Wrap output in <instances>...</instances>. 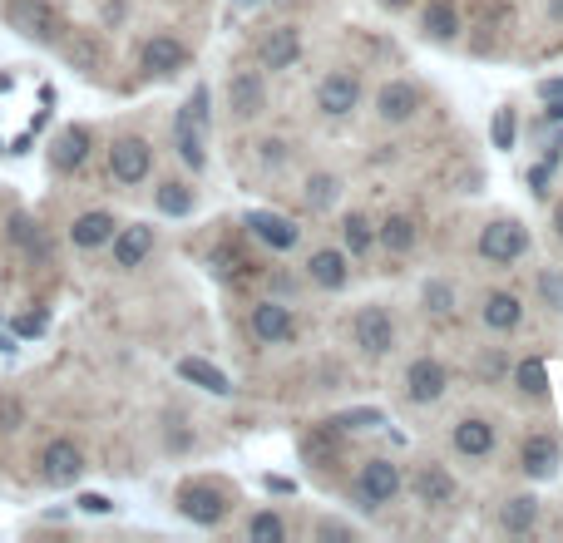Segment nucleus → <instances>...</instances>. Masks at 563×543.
I'll return each mask as SVG.
<instances>
[{
	"label": "nucleus",
	"instance_id": "1",
	"mask_svg": "<svg viewBox=\"0 0 563 543\" xmlns=\"http://www.w3.org/2000/svg\"><path fill=\"white\" fill-rule=\"evenodd\" d=\"M203 119H208V89H193V99L178 114V158L188 168H203Z\"/></svg>",
	"mask_w": 563,
	"mask_h": 543
},
{
	"label": "nucleus",
	"instance_id": "2",
	"mask_svg": "<svg viewBox=\"0 0 563 543\" xmlns=\"http://www.w3.org/2000/svg\"><path fill=\"white\" fill-rule=\"evenodd\" d=\"M10 20H15L25 35H35V40H60V35H65V15H60L50 0H15V5H10Z\"/></svg>",
	"mask_w": 563,
	"mask_h": 543
},
{
	"label": "nucleus",
	"instance_id": "3",
	"mask_svg": "<svg viewBox=\"0 0 563 543\" xmlns=\"http://www.w3.org/2000/svg\"><path fill=\"white\" fill-rule=\"evenodd\" d=\"M524 247H529V233L519 228V223H509V218H499V223H489L480 233V257L484 262H514V257H524Z\"/></svg>",
	"mask_w": 563,
	"mask_h": 543
},
{
	"label": "nucleus",
	"instance_id": "4",
	"mask_svg": "<svg viewBox=\"0 0 563 543\" xmlns=\"http://www.w3.org/2000/svg\"><path fill=\"white\" fill-rule=\"evenodd\" d=\"M178 509H183V519L208 524V529L228 519V499H223V489H213V484H188V489H178Z\"/></svg>",
	"mask_w": 563,
	"mask_h": 543
},
{
	"label": "nucleus",
	"instance_id": "5",
	"mask_svg": "<svg viewBox=\"0 0 563 543\" xmlns=\"http://www.w3.org/2000/svg\"><path fill=\"white\" fill-rule=\"evenodd\" d=\"M149 168H154V149H149L144 139H119V144L109 149V173H114L119 183H144Z\"/></svg>",
	"mask_w": 563,
	"mask_h": 543
},
{
	"label": "nucleus",
	"instance_id": "6",
	"mask_svg": "<svg viewBox=\"0 0 563 543\" xmlns=\"http://www.w3.org/2000/svg\"><path fill=\"white\" fill-rule=\"evenodd\" d=\"M401 494V474L391 460H371V465L361 469V479H356V499L371 509V504H386V499H396Z\"/></svg>",
	"mask_w": 563,
	"mask_h": 543
},
{
	"label": "nucleus",
	"instance_id": "7",
	"mask_svg": "<svg viewBox=\"0 0 563 543\" xmlns=\"http://www.w3.org/2000/svg\"><path fill=\"white\" fill-rule=\"evenodd\" d=\"M356 346H366L371 356H386L396 346V326H391L386 307H366L356 316Z\"/></svg>",
	"mask_w": 563,
	"mask_h": 543
},
{
	"label": "nucleus",
	"instance_id": "8",
	"mask_svg": "<svg viewBox=\"0 0 563 543\" xmlns=\"http://www.w3.org/2000/svg\"><path fill=\"white\" fill-rule=\"evenodd\" d=\"M80 450H75V440H50L45 445V455H40V474L50 479V484H75L80 479Z\"/></svg>",
	"mask_w": 563,
	"mask_h": 543
},
{
	"label": "nucleus",
	"instance_id": "9",
	"mask_svg": "<svg viewBox=\"0 0 563 543\" xmlns=\"http://www.w3.org/2000/svg\"><path fill=\"white\" fill-rule=\"evenodd\" d=\"M445 386H450V376H445V366H440V361H415V366L405 371V395H410V400H420V405L440 400Z\"/></svg>",
	"mask_w": 563,
	"mask_h": 543
},
{
	"label": "nucleus",
	"instance_id": "10",
	"mask_svg": "<svg viewBox=\"0 0 563 543\" xmlns=\"http://www.w3.org/2000/svg\"><path fill=\"white\" fill-rule=\"evenodd\" d=\"M292 331H297V321H292V311L282 307V302L252 307V336L257 341H292Z\"/></svg>",
	"mask_w": 563,
	"mask_h": 543
},
{
	"label": "nucleus",
	"instance_id": "11",
	"mask_svg": "<svg viewBox=\"0 0 563 543\" xmlns=\"http://www.w3.org/2000/svg\"><path fill=\"white\" fill-rule=\"evenodd\" d=\"M228 104H233V114H238V119L262 114V104H267L262 75H257V70H242V75H233V84H228Z\"/></svg>",
	"mask_w": 563,
	"mask_h": 543
},
{
	"label": "nucleus",
	"instance_id": "12",
	"mask_svg": "<svg viewBox=\"0 0 563 543\" xmlns=\"http://www.w3.org/2000/svg\"><path fill=\"white\" fill-rule=\"evenodd\" d=\"M356 99H361V79L356 75H326L322 89H317V104L326 114H351Z\"/></svg>",
	"mask_w": 563,
	"mask_h": 543
},
{
	"label": "nucleus",
	"instance_id": "13",
	"mask_svg": "<svg viewBox=\"0 0 563 543\" xmlns=\"http://www.w3.org/2000/svg\"><path fill=\"white\" fill-rule=\"evenodd\" d=\"M188 65V50L173 40V35H154L149 45H144V70L149 75H178Z\"/></svg>",
	"mask_w": 563,
	"mask_h": 543
},
{
	"label": "nucleus",
	"instance_id": "14",
	"mask_svg": "<svg viewBox=\"0 0 563 543\" xmlns=\"http://www.w3.org/2000/svg\"><path fill=\"white\" fill-rule=\"evenodd\" d=\"M410 489H415L420 504H430V509H440V504L455 499V479H450L440 465H420L415 469V479H410Z\"/></svg>",
	"mask_w": 563,
	"mask_h": 543
},
{
	"label": "nucleus",
	"instance_id": "15",
	"mask_svg": "<svg viewBox=\"0 0 563 543\" xmlns=\"http://www.w3.org/2000/svg\"><path fill=\"white\" fill-rule=\"evenodd\" d=\"M149 252H154V228L134 223V228H119V233H114V262H119V267H139Z\"/></svg>",
	"mask_w": 563,
	"mask_h": 543
},
{
	"label": "nucleus",
	"instance_id": "16",
	"mask_svg": "<svg viewBox=\"0 0 563 543\" xmlns=\"http://www.w3.org/2000/svg\"><path fill=\"white\" fill-rule=\"evenodd\" d=\"M257 55H262V65H267V70H287V65L302 55V35L282 25V30H272V35L257 45Z\"/></svg>",
	"mask_w": 563,
	"mask_h": 543
},
{
	"label": "nucleus",
	"instance_id": "17",
	"mask_svg": "<svg viewBox=\"0 0 563 543\" xmlns=\"http://www.w3.org/2000/svg\"><path fill=\"white\" fill-rule=\"evenodd\" d=\"M415 104H420V94H415L410 84H401V79H396V84H386V89L376 94V109H381V119H386V124H405V119L415 114Z\"/></svg>",
	"mask_w": 563,
	"mask_h": 543
},
{
	"label": "nucleus",
	"instance_id": "18",
	"mask_svg": "<svg viewBox=\"0 0 563 543\" xmlns=\"http://www.w3.org/2000/svg\"><path fill=\"white\" fill-rule=\"evenodd\" d=\"M247 228L262 237L267 247H277V252L297 247V228H292L287 218H277V213H247Z\"/></svg>",
	"mask_w": 563,
	"mask_h": 543
},
{
	"label": "nucleus",
	"instance_id": "19",
	"mask_svg": "<svg viewBox=\"0 0 563 543\" xmlns=\"http://www.w3.org/2000/svg\"><path fill=\"white\" fill-rule=\"evenodd\" d=\"M554 460H559V450H554L549 435H529L524 450H519V465H524V474H534V479H549V474H554Z\"/></svg>",
	"mask_w": 563,
	"mask_h": 543
},
{
	"label": "nucleus",
	"instance_id": "20",
	"mask_svg": "<svg viewBox=\"0 0 563 543\" xmlns=\"http://www.w3.org/2000/svg\"><path fill=\"white\" fill-rule=\"evenodd\" d=\"M114 218L109 213H84V218H75V228H70V237H75V247H104V242H114Z\"/></svg>",
	"mask_w": 563,
	"mask_h": 543
},
{
	"label": "nucleus",
	"instance_id": "21",
	"mask_svg": "<svg viewBox=\"0 0 563 543\" xmlns=\"http://www.w3.org/2000/svg\"><path fill=\"white\" fill-rule=\"evenodd\" d=\"M178 376L183 381H193V386H203V390H213V395H228V376L218 371V366H208V361H198V356H183L178 361Z\"/></svg>",
	"mask_w": 563,
	"mask_h": 543
},
{
	"label": "nucleus",
	"instance_id": "22",
	"mask_svg": "<svg viewBox=\"0 0 563 543\" xmlns=\"http://www.w3.org/2000/svg\"><path fill=\"white\" fill-rule=\"evenodd\" d=\"M455 450H460V455H489V450H494L489 420H460V425H455Z\"/></svg>",
	"mask_w": 563,
	"mask_h": 543
},
{
	"label": "nucleus",
	"instance_id": "23",
	"mask_svg": "<svg viewBox=\"0 0 563 543\" xmlns=\"http://www.w3.org/2000/svg\"><path fill=\"white\" fill-rule=\"evenodd\" d=\"M55 168H80L84 158H89V134L84 129H65L60 139H55Z\"/></svg>",
	"mask_w": 563,
	"mask_h": 543
},
{
	"label": "nucleus",
	"instance_id": "24",
	"mask_svg": "<svg viewBox=\"0 0 563 543\" xmlns=\"http://www.w3.org/2000/svg\"><path fill=\"white\" fill-rule=\"evenodd\" d=\"M519 297H509V292H494L489 302H484V326H494V331H509V326H519Z\"/></svg>",
	"mask_w": 563,
	"mask_h": 543
},
{
	"label": "nucleus",
	"instance_id": "25",
	"mask_svg": "<svg viewBox=\"0 0 563 543\" xmlns=\"http://www.w3.org/2000/svg\"><path fill=\"white\" fill-rule=\"evenodd\" d=\"M425 30H430L435 40H450V35L460 30V10H455L450 0H430V10H425Z\"/></svg>",
	"mask_w": 563,
	"mask_h": 543
},
{
	"label": "nucleus",
	"instance_id": "26",
	"mask_svg": "<svg viewBox=\"0 0 563 543\" xmlns=\"http://www.w3.org/2000/svg\"><path fill=\"white\" fill-rule=\"evenodd\" d=\"M312 282L317 287H346V257L341 252H317L312 257Z\"/></svg>",
	"mask_w": 563,
	"mask_h": 543
},
{
	"label": "nucleus",
	"instance_id": "27",
	"mask_svg": "<svg viewBox=\"0 0 563 543\" xmlns=\"http://www.w3.org/2000/svg\"><path fill=\"white\" fill-rule=\"evenodd\" d=\"M499 519H504V529H509V534H524V529H534L539 504H534L529 494H519V499H509V504H504V514H499Z\"/></svg>",
	"mask_w": 563,
	"mask_h": 543
},
{
	"label": "nucleus",
	"instance_id": "28",
	"mask_svg": "<svg viewBox=\"0 0 563 543\" xmlns=\"http://www.w3.org/2000/svg\"><path fill=\"white\" fill-rule=\"evenodd\" d=\"M381 242H386L391 252H410V247H415V223H410V218H386V223H381Z\"/></svg>",
	"mask_w": 563,
	"mask_h": 543
},
{
	"label": "nucleus",
	"instance_id": "29",
	"mask_svg": "<svg viewBox=\"0 0 563 543\" xmlns=\"http://www.w3.org/2000/svg\"><path fill=\"white\" fill-rule=\"evenodd\" d=\"M159 208L168 218H183V213H193V193L183 188V183H163L159 188Z\"/></svg>",
	"mask_w": 563,
	"mask_h": 543
},
{
	"label": "nucleus",
	"instance_id": "30",
	"mask_svg": "<svg viewBox=\"0 0 563 543\" xmlns=\"http://www.w3.org/2000/svg\"><path fill=\"white\" fill-rule=\"evenodd\" d=\"M70 60H75L80 70H89V75H94V70L104 65V50H99V40H94V35H75V45H70Z\"/></svg>",
	"mask_w": 563,
	"mask_h": 543
},
{
	"label": "nucleus",
	"instance_id": "31",
	"mask_svg": "<svg viewBox=\"0 0 563 543\" xmlns=\"http://www.w3.org/2000/svg\"><path fill=\"white\" fill-rule=\"evenodd\" d=\"M514 381H519V390H529V395H544V390H549V376H544V361H519Z\"/></svg>",
	"mask_w": 563,
	"mask_h": 543
},
{
	"label": "nucleus",
	"instance_id": "32",
	"mask_svg": "<svg viewBox=\"0 0 563 543\" xmlns=\"http://www.w3.org/2000/svg\"><path fill=\"white\" fill-rule=\"evenodd\" d=\"M247 534H252V539H262V543H282V539H287V529H282V519H277V514H252Z\"/></svg>",
	"mask_w": 563,
	"mask_h": 543
},
{
	"label": "nucleus",
	"instance_id": "33",
	"mask_svg": "<svg viewBox=\"0 0 563 543\" xmlns=\"http://www.w3.org/2000/svg\"><path fill=\"white\" fill-rule=\"evenodd\" d=\"M361 425H386V415H381V410H346V415H336L326 430H361Z\"/></svg>",
	"mask_w": 563,
	"mask_h": 543
},
{
	"label": "nucleus",
	"instance_id": "34",
	"mask_svg": "<svg viewBox=\"0 0 563 543\" xmlns=\"http://www.w3.org/2000/svg\"><path fill=\"white\" fill-rule=\"evenodd\" d=\"M336 193H341V183H336V178H326V173H317V178L307 183V203H312V208L336 203Z\"/></svg>",
	"mask_w": 563,
	"mask_h": 543
},
{
	"label": "nucleus",
	"instance_id": "35",
	"mask_svg": "<svg viewBox=\"0 0 563 543\" xmlns=\"http://www.w3.org/2000/svg\"><path fill=\"white\" fill-rule=\"evenodd\" d=\"M346 247H351V252H361V257L371 252V223H366V218H356V213L346 218Z\"/></svg>",
	"mask_w": 563,
	"mask_h": 543
},
{
	"label": "nucleus",
	"instance_id": "36",
	"mask_svg": "<svg viewBox=\"0 0 563 543\" xmlns=\"http://www.w3.org/2000/svg\"><path fill=\"white\" fill-rule=\"evenodd\" d=\"M25 425V405L15 395H0V430H20Z\"/></svg>",
	"mask_w": 563,
	"mask_h": 543
},
{
	"label": "nucleus",
	"instance_id": "37",
	"mask_svg": "<svg viewBox=\"0 0 563 543\" xmlns=\"http://www.w3.org/2000/svg\"><path fill=\"white\" fill-rule=\"evenodd\" d=\"M425 307L435 311V316H445V311L455 307V297H450V287H445V282H430V287H425Z\"/></svg>",
	"mask_w": 563,
	"mask_h": 543
},
{
	"label": "nucleus",
	"instance_id": "38",
	"mask_svg": "<svg viewBox=\"0 0 563 543\" xmlns=\"http://www.w3.org/2000/svg\"><path fill=\"white\" fill-rule=\"evenodd\" d=\"M494 144L499 149H514V109H499L494 114Z\"/></svg>",
	"mask_w": 563,
	"mask_h": 543
},
{
	"label": "nucleus",
	"instance_id": "39",
	"mask_svg": "<svg viewBox=\"0 0 563 543\" xmlns=\"http://www.w3.org/2000/svg\"><path fill=\"white\" fill-rule=\"evenodd\" d=\"M10 237H15V242H25V247H35V242H40V228H35L25 213H15V218H10Z\"/></svg>",
	"mask_w": 563,
	"mask_h": 543
},
{
	"label": "nucleus",
	"instance_id": "40",
	"mask_svg": "<svg viewBox=\"0 0 563 543\" xmlns=\"http://www.w3.org/2000/svg\"><path fill=\"white\" fill-rule=\"evenodd\" d=\"M15 331H20V336H40V331H45V311H30V316H20V321H15Z\"/></svg>",
	"mask_w": 563,
	"mask_h": 543
},
{
	"label": "nucleus",
	"instance_id": "41",
	"mask_svg": "<svg viewBox=\"0 0 563 543\" xmlns=\"http://www.w3.org/2000/svg\"><path fill=\"white\" fill-rule=\"evenodd\" d=\"M80 509H84V514H109L114 504H109L104 494H80Z\"/></svg>",
	"mask_w": 563,
	"mask_h": 543
},
{
	"label": "nucleus",
	"instance_id": "42",
	"mask_svg": "<svg viewBox=\"0 0 563 543\" xmlns=\"http://www.w3.org/2000/svg\"><path fill=\"white\" fill-rule=\"evenodd\" d=\"M549 119H559V124H563V94H554V104H549Z\"/></svg>",
	"mask_w": 563,
	"mask_h": 543
},
{
	"label": "nucleus",
	"instance_id": "43",
	"mask_svg": "<svg viewBox=\"0 0 563 543\" xmlns=\"http://www.w3.org/2000/svg\"><path fill=\"white\" fill-rule=\"evenodd\" d=\"M554 228H559V237H563V203H559V213H554Z\"/></svg>",
	"mask_w": 563,
	"mask_h": 543
},
{
	"label": "nucleus",
	"instance_id": "44",
	"mask_svg": "<svg viewBox=\"0 0 563 543\" xmlns=\"http://www.w3.org/2000/svg\"><path fill=\"white\" fill-rule=\"evenodd\" d=\"M386 5H391V10H401V5H405V0H386Z\"/></svg>",
	"mask_w": 563,
	"mask_h": 543
}]
</instances>
